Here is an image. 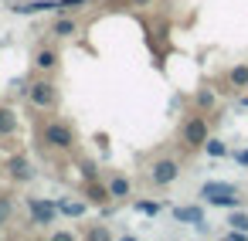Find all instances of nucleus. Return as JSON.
<instances>
[{
	"mask_svg": "<svg viewBox=\"0 0 248 241\" xmlns=\"http://www.w3.org/2000/svg\"><path fill=\"white\" fill-rule=\"evenodd\" d=\"M58 0H21V4L14 7V14H38V11H51L55 14Z\"/></svg>",
	"mask_w": 248,
	"mask_h": 241,
	"instance_id": "10",
	"label": "nucleus"
},
{
	"mask_svg": "<svg viewBox=\"0 0 248 241\" xmlns=\"http://www.w3.org/2000/svg\"><path fill=\"white\" fill-rule=\"evenodd\" d=\"M51 34H55V38H72V34H78V17L58 14L55 24H51Z\"/></svg>",
	"mask_w": 248,
	"mask_h": 241,
	"instance_id": "8",
	"label": "nucleus"
},
{
	"mask_svg": "<svg viewBox=\"0 0 248 241\" xmlns=\"http://www.w3.org/2000/svg\"><path fill=\"white\" fill-rule=\"evenodd\" d=\"M85 197H89L92 204H106V200H112V197H109V187H106L102 180H89V183H85Z\"/></svg>",
	"mask_w": 248,
	"mask_h": 241,
	"instance_id": "13",
	"label": "nucleus"
},
{
	"mask_svg": "<svg viewBox=\"0 0 248 241\" xmlns=\"http://www.w3.org/2000/svg\"><path fill=\"white\" fill-rule=\"evenodd\" d=\"M17 129V116L11 109H0V136H11Z\"/></svg>",
	"mask_w": 248,
	"mask_h": 241,
	"instance_id": "17",
	"label": "nucleus"
},
{
	"mask_svg": "<svg viewBox=\"0 0 248 241\" xmlns=\"http://www.w3.org/2000/svg\"><path fill=\"white\" fill-rule=\"evenodd\" d=\"M14 211H17V197H14V194H0V227L11 224Z\"/></svg>",
	"mask_w": 248,
	"mask_h": 241,
	"instance_id": "14",
	"label": "nucleus"
},
{
	"mask_svg": "<svg viewBox=\"0 0 248 241\" xmlns=\"http://www.w3.org/2000/svg\"><path fill=\"white\" fill-rule=\"evenodd\" d=\"M133 211H136V214H146V217H156V214L163 211V204H160V200H136Z\"/></svg>",
	"mask_w": 248,
	"mask_h": 241,
	"instance_id": "18",
	"label": "nucleus"
},
{
	"mask_svg": "<svg viewBox=\"0 0 248 241\" xmlns=\"http://www.w3.org/2000/svg\"><path fill=\"white\" fill-rule=\"evenodd\" d=\"M34 68H38V72H55V68H58V51H55V48H41V51L34 55Z\"/></svg>",
	"mask_w": 248,
	"mask_h": 241,
	"instance_id": "12",
	"label": "nucleus"
},
{
	"mask_svg": "<svg viewBox=\"0 0 248 241\" xmlns=\"http://www.w3.org/2000/svg\"><path fill=\"white\" fill-rule=\"evenodd\" d=\"M180 136H184L187 150H204V143L211 139V126H207L204 116H187L184 126H180Z\"/></svg>",
	"mask_w": 248,
	"mask_h": 241,
	"instance_id": "4",
	"label": "nucleus"
},
{
	"mask_svg": "<svg viewBox=\"0 0 248 241\" xmlns=\"http://www.w3.org/2000/svg\"><path fill=\"white\" fill-rule=\"evenodd\" d=\"M173 217L180 221V224H204V211L201 207H194V204H187V207H173Z\"/></svg>",
	"mask_w": 248,
	"mask_h": 241,
	"instance_id": "11",
	"label": "nucleus"
},
{
	"mask_svg": "<svg viewBox=\"0 0 248 241\" xmlns=\"http://www.w3.org/2000/svg\"><path fill=\"white\" fill-rule=\"evenodd\" d=\"M7 173H11V180H31V177H34V170H31V160H28V156H11Z\"/></svg>",
	"mask_w": 248,
	"mask_h": 241,
	"instance_id": "9",
	"label": "nucleus"
},
{
	"mask_svg": "<svg viewBox=\"0 0 248 241\" xmlns=\"http://www.w3.org/2000/svg\"><path fill=\"white\" fill-rule=\"evenodd\" d=\"M51 238H58V241H72V238H75V234H72V231H55V234H51Z\"/></svg>",
	"mask_w": 248,
	"mask_h": 241,
	"instance_id": "25",
	"label": "nucleus"
},
{
	"mask_svg": "<svg viewBox=\"0 0 248 241\" xmlns=\"http://www.w3.org/2000/svg\"><path fill=\"white\" fill-rule=\"evenodd\" d=\"M228 224H231V227H238V231H245V234H248V214H245V211H234V214H231V217H228Z\"/></svg>",
	"mask_w": 248,
	"mask_h": 241,
	"instance_id": "21",
	"label": "nucleus"
},
{
	"mask_svg": "<svg viewBox=\"0 0 248 241\" xmlns=\"http://www.w3.org/2000/svg\"><path fill=\"white\" fill-rule=\"evenodd\" d=\"M58 211H62V217H82L85 214V204L75 200V197H62L58 200Z\"/></svg>",
	"mask_w": 248,
	"mask_h": 241,
	"instance_id": "15",
	"label": "nucleus"
},
{
	"mask_svg": "<svg viewBox=\"0 0 248 241\" xmlns=\"http://www.w3.org/2000/svg\"><path fill=\"white\" fill-rule=\"evenodd\" d=\"M85 238H92V241H102V238H109V231H106V227H92Z\"/></svg>",
	"mask_w": 248,
	"mask_h": 241,
	"instance_id": "23",
	"label": "nucleus"
},
{
	"mask_svg": "<svg viewBox=\"0 0 248 241\" xmlns=\"http://www.w3.org/2000/svg\"><path fill=\"white\" fill-rule=\"evenodd\" d=\"M106 187H109V197H112V200H126V197L133 194V183H129V177H123V173H112V177L106 180Z\"/></svg>",
	"mask_w": 248,
	"mask_h": 241,
	"instance_id": "7",
	"label": "nucleus"
},
{
	"mask_svg": "<svg viewBox=\"0 0 248 241\" xmlns=\"http://www.w3.org/2000/svg\"><path fill=\"white\" fill-rule=\"evenodd\" d=\"M28 102H31L34 109H41V112L55 109V102H58V85H55L51 78H34V82L28 85Z\"/></svg>",
	"mask_w": 248,
	"mask_h": 241,
	"instance_id": "3",
	"label": "nucleus"
},
{
	"mask_svg": "<svg viewBox=\"0 0 248 241\" xmlns=\"http://www.w3.org/2000/svg\"><path fill=\"white\" fill-rule=\"evenodd\" d=\"M78 170H82V180L89 183V180H99V170H95V163L92 160H82L78 163Z\"/></svg>",
	"mask_w": 248,
	"mask_h": 241,
	"instance_id": "20",
	"label": "nucleus"
},
{
	"mask_svg": "<svg viewBox=\"0 0 248 241\" xmlns=\"http://www.w3.org/2000/svg\"><path fill=\"white\" fill-rule=\"evenodd\" d=\"M177 177H180V163L173 156H163L150 166V183L153 187H170V183H177Z\"/></svg>",
	"mask_w": 248,
	"mask_h": 241,
	"instance_id": "6",
	"label": "nucleus"
},
{
	"mask_svg": "<svg viewBox=\"0 0 248 241\" xmlns=\"http://www.w3.org/2000/svg\"><path fill=\"white\" fill-rule=\"evenodd\" d=\"M197 105H201V109H211V105H214V92H211V89L197 92Z\"/></svg>",
	"mask_w": 248,
	"mask_h": 241,
	"instance_id": "22",
	"label": "nucleus"
},
{
	"mask_svg": "<svg viewBox=\"0 0 248 241\" xmlns=\"http://www.w3.org/2000/svg\"><path fill=\"white\" fill-rule=\"evenodd\" d=\"M24 207H28V214H31V224H38V227H51V224L62 217V211H58V200L28 197V200H24Z\"/></svg>",
	"mask_w": 248,
	"mask_h": 241,
	"instance_id": "5",
	"label": "nucleus"
},
{
	"mask_svg": "<svg viewBox=\"0 0 248 241\" xmlns=\"http://www.w3.org/2000/svg\"><path fill=\"white\" fill-rule=\"evenodd\" d=\"M204 153H207L211 160H221V156H228V146H224L221 139H207V143H204Z\"/></svg>",
	"mask_w": 248,
	"mask_h": 241,
	"instance_id": "19",
	"label": "nucleus"
},
{
	"mask_svg": "<svg viewBox=\"0 0 248 241\" xmlns=\"http://www.w3.org/2000/svg\"><path fill=\"white\" fill-rule=\"evenodd\" d=\"M201 200L204 204H214V207H238L241 197H238V187L228 183V180H211L201 187Z\"/></svg>",
	"mask_w": 248,
	"mask_h": 241,
	"instance_id": "2",
	"label": "nucleus"
},
{
	"mask_svg": "<svg viewBox=\"0 0 248 241\" xmlns=\"http://www.w3.org/2000/svg\"><path fill=\"white\" fill-rule=\"evenodd\" d=\"M133 4H150V0H133Z\"/></svg>",
	"mask_w": 248,
	"mask_h": 241,
	"instance_id": "26",
	"label": "nucleus"
},
{
	"mask_svg": "<svg viewBox=\"0 0 248 241\" xmlns=\"http://www.w3.org/2000/svg\"><path fill=\"white\" fill-rule=\"evenodd\" d=\"M234 160H238V166H245V170H248V146H245V150H238V153H234Z\"/></svg>",
	"mask_w": 248,
	"mask_h": 241,
	"instance_id": "24",
	"label": "nucleus"
},
{
	"mask_svg": "<svg viewBox=\"0 0 248 241\" xmlns=\"http://www.w3.org/2000/svg\"><path fill=\"white\" fill-rule=\"evenodd\" d=\"M41 143L48 150H58V153H68L75 146V129L65 122V119H48L41 126Z\"/></svg>",
	"mask_w": 248,
	"mask_h": 241,
	"instance_id": "1",
	"label": "nucleus"
},
{
	"mask_svg": "<svg viewBox=\"0 0 248 241\" xmlns=\"http://www.w3.org/2000/svg\"><path fill=\"white\" fill-rule=\"evenodd\" d=\"M228 85L231 89H248V65H234L228 72Z\"/></svg>",
	"mask_w": 248,
	"mask_h": 241,
	"instance_id": "16",
	"label": "nucleus"
}]
</instances>
